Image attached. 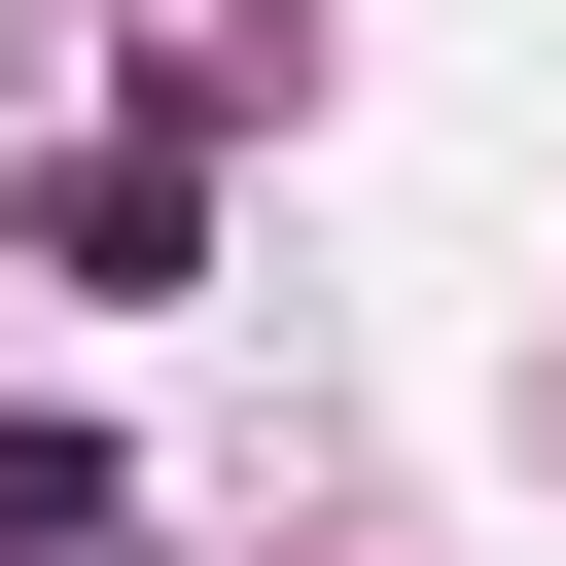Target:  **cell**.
Wrapping results in <instances>:
<instances>
[{
    "mask_svg": "<svg viewBox=\"0 0 566 566\" xmlns=\"http://www.w3.org/2000/svg\"><path fill=\"white\" fill-rule=\"evenodd\" d=\"M0 566H106V424H0Z\"/></svg>",
    "mask_w": 566,
    "mask_h": 566,
    "instance_id": "6da1fadb",
    "label": "cell"
}]
</instances>
